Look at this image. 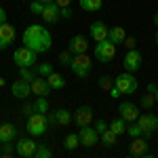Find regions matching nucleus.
<instances>
[{
	"instance_id": "f257e3e1",
	"label": "nucleus",
	"mask_w": 158,
	"mask_h": 158,
	"mask_svg": "<svg viewBox=\"0 0 158 158\" xmlns=\"http://www.w3.org/2000/svg\"><path fill=\"white\" fill-rule=\"evenodd\" d=\"M21 42H23V47L32 49L34 53H38V55H42V53L51 51V47H53V36H51V32L44 25L32 23L23 30Z\"/></svg>"
},
{
	"instance_id": "f03ea898",
	"label": "nucleus",
	"mask_w": 158,
	"mask_h": 158,
	"mask_svg": "<svg viewBox=\"0 0 158 158\" xmlns=\"http://www.w3.org/2000/svg\"><path fill=\"white\" fill-rule=\"evenodd\" d=\"M93 55H95V59L99 63H110V61L116 57V44L112 42V40H99L95 42V51H93Z\"/></svg>"
},
{
	"instance_id": "7ed1b4c3",
	"label": "nucleus",
	"mask_w": 158,
	"mask_h": 158,
	"mask_svg": "<svg viewBox=\"0 0 158 158\" xmlns=\"http://www.w3.org/2000/svg\"><path fill=\"white\" fill-rule=\"evenodd\" d=\"M114 86L118 89L120 95H133L135 91L139 89V82H137V78L131 72H127V74H118L114 78Z\"/></svg>"
},
{
	"instance_id": "20e7f679",
	"label": "nucleus",
	"mask_w": 158,
	"mask_h": 158,
	"mask_svg": "<svg viewBox=\"0 0 158 158\" xmlns=\"http://www.w3.org/2000/svg\"><path fill=\"white\" fill-rule=\"evenodd\" d=\"M70 70H72L78 78H86L91 70H93V59L86 55V53H80V55H74L72 63H70Z\"/></svg>"
},
{
	"instance_id": "39448f33",
	"label": "nucleus",
	"mask_w": 158,
	"mask_h": 158,
	"mask_svg": "<svg viewBox=\"0 0 158 158\" xmlns=\"http://www.w3.org/2000/svg\"><path fill=\"white\" fill-rule=\"evenodd\" d=\"M49 127V120H47V114H40V112H34L32 116H27V124H25V131L34 137H40L44 135Z\"/></svg>"
},
{
	"instance_id": "423d86ee",
	"label": "nucleus",
	"mask_w": 158,
	"mask_h": 158,
	"mask_svg": "<svg viewBox=\"0 0 158 158\" xmlns=\"http://www.w3.org/2000/svg\"><path fill=\"white\" fill-rule=\"evenodd\" d=\"M36 59H38V53H34V51L27 49V47H19V49H15V53H13V61H15L17 68H34Z\"/></svg>"
},
{
	"instance_id": "0eeeda50",
	"label": "nucleus",
	"mask_w": 158,
	"mask_h": 158,
	"mask_svg": "<svg viewBox=\"0 0 158 158\" xmlns=\"http://www.w3.org/2000/svg\"><path fill=\"white\" fill-rule=\"evenodd\" d=\"M135 122L141 127V131H143V137H146V139H150V137L158 131V116H156V114H139V118H137Z\"/></svg>"
},
{
	"instance_id": "6e6552de",
	"label": "nucleus",
	"mask_w": 158,
	"mask_h": 158,
	"mask_svg": "<svg viewBox=\"0 0 158 158\" xmlns=\"http://www.w3.org/2000/svg\"><path fill=\"white\" fill-rule=\"evenodd\" d=\"M141 53L137 49H129L127 51V55H124V59H122V65H124V72H131L135 74L139 68H141Z\"/></svg>"
},
{
	"instance_id": "1a4fd4ad",
	"label": "nucleus",
	"mask_w": 158,
	"mask_h": 158,
	"mask_svg": "<svg viewBox=\"0 0 158 158\" xmlns=\"http://www.w3.org/2000/svg\"><path fill=\"white\" fill-rule=\"evenodd\" d=\"M78 139H80V146L93 148V146L99 141V133L95 131V127H89V124H85V127H80V131H78Z\"/></svg>"
},
{
	"instance_id": "9d476101",
	"label": "nucleus",
	"mask_w": 158,
	"mask_h": 158,
	"mask_svg": "<svg viewBox=\"0 0 158 158\" xmlns=\"http://www.w3.org/2000/svg\"><path fill=\"white\" fill-rule=\"evenodd\" d=\"M15 38H17V32H15V27L11 23H0V51L9 49L13 42H15Z\"/></svg>"
},
{
	"instance_id": "9b49d317",
	"label": "nucleus",
	"mask_w": 158,
	"mask_h": 158,
	"mask_svg": "<svg viewBox=\"0 0 158 158\" xmlns=\"http://www.w3.org/2000/svg\"><path fill=\"white\" fill-rule=\"evenodd\" d=\"M36 141L34 139H30V137H21V139H17V143H15V152L19 154V156L23 158H32L34 156V152H36Z\"/></svg>"
},
{
	"instance_id": "f8f14e48",
	"label": "nucleus",
	"mask_w": 158,
	"mask_h": 158,
	"mask_svg": "<svg viewBox=\"0 0 158 158\" xmlns=\"http://www.w3.org/2000/svg\"><path fill=\"white\" fill-rule=\"evenodd\" d=\"M118 114H120V118H124L127 122H135L137 118H139V108L135 106V103H131V101H122L120 106H118Z\"/></svg>"
},
{
	"instance_id": "ddd939ff",
	"label": "nucleus",
	"mask_w": 158,
	"mask_h": 158,
	"mask_svg": "<svg viewBox=\"0 0 158 158\" xmlns=\"http://www.w3.org/2000/svg\"><path fill=\"white\" fill-rule=\"evenodd\" d=\"M30 89H32V93L36 97H49L51 95V86L44 76H34V80L30 82Z\"/></svg>"
},
{
	"instance_id": "4468645a",
	"label": "nucleus",
	"mask_w": 158,
	"mask_h": 158,
	"mask_svg": "<svg viewBox=\"0 0 158 158\" xmlns=\"http://www.w3.org/2000/svg\"><path fill=\"white\" fill-rule=\"evenodd\" d=\"M11 95L15 99H27L32 95V89H30V82L23 80V78H19V80H15L11 85Z\"/></svg>"
},
{
	"instance_id": "2eb2a0df",
	"label": "nucleus",
	"mask_w": 158,
	"mask_h": 158,
	"mask_svg": "<svg viewBox=\"0 0 158 158\" xmlns=\"http://www.w3.org/2000/svg\"><path fill=\"white\" fill-rule=\"evenodd\" d=\"M72 118L76 120L78 127L91 124V122H93V108H91V106H80V108H76V112L72 114Z\"/></svg>"
},
{
	"instance_id": "dca6fc26",
	"label": "nucleus",
	"mask_w": 158,
	"mask_h": 158,
	"mask_svg": "<svg viewBox=\"0 0 158 158\" xmlns=\"http://www.w3.org/2000/svg\"><path fill=\"white\" fill-rule=\"evenodd\" d=\"M68 51L74 53V55L86 53V51H89V40H86L85 36H80V34H76V36L70 38V42H68Z\"/></svg>"
},
{
	"instance_id": "f3484780",
	"label": "nucleus",
	"mask_w": 158,
	"mask_h": 158,
	"mask_svg": "<svg viewBox=\"0 0 158 158\" xmlns=\"http://www.w3.org/2000/svg\"><path fill=\"white\" fill-rule=\"evenodd\" d=\"M42 19H44V23H57L61 19V15H59V6L55 4V2H51V4H44V9H42V15H40Z\"/></svg>"
},
{
	"instance_id": "a211bd4d",
	"label": "nucleus",
	"mask_w": 158,
	"mask_h": 158,
	"mask_svg": "<svg viewBox=\"0 0 158 158\" xmlns=\"http://www.w3.org/2000/svg\"><path fill=\"white\" fill-rule=\"evenodd\" d=\"M108 25L103 23V21H95V23H91V27H89V36L93 38L95 42H99V40H106L108 38Z\"/></svg>"
},
{
	"instance_id": "6ab92c4d",
	"label": "nucleus",
	"mask_w": 158,
	"mask_h": 158,
	"mask_svg": "<svg viewBox=\"0 0 158 158\" xmlns=\"http://www.w3.org/2000/svg\"><path fill=\"white\" fill-rule=\"evenodd\" d=\"M146 152H148V139L146 137H133V141L129 146V154L139 158V156H143Z\"/></svg>"
},
{
	"instance_id": "aec40b11",
	"label": "nucleus",
	"mask_w": 158,
	"mask_h": 158,
	"mask_svg": "<svg viewBox=\"0 0 158 158\" xmlns=\"http://www.w3.org/2000/svg\"><path fill=\"white\" fill-rule=\"evenodd\" d=\"M17 139V129L13 122H2L0 124V146L4 141H15Z\"/></svg>"
},
{
	"instance_id": "412c9836",
	"label": "nucleus",
	"mask_w": 158,
	"mask_h": 158,
	"mask_svg": "<svg viewBox=\"0 0 158 158\" xmlns=\"http://www.w3.org/2000/svg\"><path fill=\"white\" fill-rule=\"evenodd\" d=\"M124 38H127V32H124V27H120V25H114V27L108 30V40H112L116 47H120L122 42H124Z\"/></svg>"
},
{
	"instance_id": "4be33fe9",
	"label": "nucleus",
	"mask_w": 158,
	"mask_h": 158,
	"mask_svg": "<svg viewBox=\"0 0 158 158\" xmlns=\"http://www.w3.org/2000/svg\"><path fill=\"white\" fill-rule=\"evenodd\" d=\"M53 116H55V127H65V124H70L72 122V112L65 108H59L53 112Z\"/></svg>"
},
{
	"instance_id": "5701e85b",
	"label": "nucleus",
	"mask_w": 158,
	"mask_h": 158,
	"mask_svg": "<svg viewBox=\"0 0 158 158\" xmlns=\"http://www.w3.org/2000/svg\"><path fill=\"white\" fill-rule=\"evenodd\" d=\"M47 82H49L51 91H61V89H65V78L57 72L49 74V76H47Z\"/></svg>"
},
{
	"instance_id": "b1692460",
	"label": "nucleus",
	"mask_w": 158,
	"mask_h": 158,
	"mask_svg": "<svg viewBox=\"0 0 158 158\" xmlns=\"http://www.w3.org/2000/svg\"><path fill=\"white\" fill-rule=\"evenodd\" d=\"M108 129H110V131H114V133L120 137V135L127 131V120H124V118H114L112 122H108Z\"/></svg>"
},
{
	"instance_id": "393cba45",
	"label": "nucleus",
	"mask_w": 158,
	"mask_h": 158,
	"mask_svg": "<svg viewBox=\"0 0 158 158\" xmlns=\"http://www.w3.org/2000/svg\"><path fill=\"white\" fill-rule=\"evenodd\" d=\"M99 137H101V143H103V146H108V148H112L116 141H118V135L114 133V131H110V129L101 131V133H99Z\"/></svg>"
},
{
	"instance_id": "a878e982",
	"label": "nucleus",
	"mask_w": 158,
	"mask_h": 158,
	"mask_svg": "<svg viewBox=\"0 0 158 158\" xmlns=\"http://www.w3.org/2000/svg\"><path fill=\"white\" fill-rule=\"evenodd\" d=\"M80 2V6H82V11L86 13H95L101 9V4H103V0H78Z\"/></svg>"
},
{
	"instance_id": "bb28decb",
	"label": "nucleus",
	"mask_w": 158,
	"mask_h": 158,
	"mask_svg": "<svg viewBox=\"0 0 158 158\" xmlns=\"http://www.w3.org/2000/svg\"><path fill=\"white\" fill-rule=\"evenodd\" d=\"M80 146V139H78V133H70L65 135V139H63V148L68 150V152H72L76 148Z\"/></svg>"
},
{
	"instance_id": "cd10ccee",
	"label": "nucleus",
	"mask_w": 158,
	"mask_h": 158,
	"mask_svg": "<svg viewBox=\"0 0 158 158\" xmlns=\"http://www.w3.org/2000/svg\"><path fill=\"white\" fill-rule=\"evenodd\" d=\"M124 133L129 135L131 139L133 137H143V131H141V127L137 124V122H127V131Z\"/></svg>"
},
{
	"instance_id": "c85d7f7f",
	"label": "nucleus",
	"mask_w": 158,
	"mask_h": 158,
	"mask_svg": "<svg viewBox=\"0 0 158 158\" xmlns=\"http://www.w3.org/2000/svg\"><path fill=\"white\" fill-rule=\"evenodd\" d=\"M34 72H36V76H49V74H53L55 70H53V65L51 63H47V61H42V63H38L36 68H34Z\"/></svg>"
},
{
	"instance_id": "c756f323",
	"label": "nucleus",
	"mask_w": 158,
	"mask_h": 158,
	"mask_svg": "<svg viewBox=\"0 0 158 158\" xmlns=\"http://www.w3.org/2000/svg\"><path fill=\"white\" fill-rule=\"evenodd\" d=\"M34 108H36V112H40V114H47L49 112V101H47V97H38L36 101H34Z\"/></svg>"
},
{
	"instance_id": "7c9ffc66",
	"label": "nucleus",
	"mask_w": 158,
	"mask_h": 158,
	"mask_svg": "<svg viewBox=\"0 0 158 158\" xmlns=\"http://www.w3.org/2000/svg\"><path fill=\"white\" fill-rule=\"evenodd\" d=\"M72 59H74V53H70L68 49H65V51H61V53H59V63L63 65V68H70Z\"/></svg>"
},
{
	"instance_id": "2f4dec72",
	"label": "nucleus",
	"mask_w": 158,
	"mask_h": 158,
	"mask_svg": "<svg viewBox=\"0 0 158 158\" xmlns=\"http://www.w3.org/2000/svg\"><path fill=\"white\" fill-rule=\"evenodd\" d=\"M53 156V150L47 146H36V152H34V158H51Z\"/></svg>"
},
{
	"instance_id": "473e14b6",
	"label": "nucleus",
	"mask_w": 158,
	"mask_h": 158,
	"mask_svg": "<svg viewBox=\"0 0 158 158\" xmlns=\"http://www.w3.org/2000/svg\"><path fill=\"white\" fill-rule=\"evenodd\" d=\"M156 103V97H154V93H146L143 97H141V101H139V106L141 108H146V110H150L152 106Z\"/></svg>"
},
{
	"instance_id": "72a5a7b5",
	"label": "nucleus",
	"mask_w": 158,
	"mask_h": 158,
	"mask_svg": "<svg viewBox=\"0 0 158 158\" xmlns=\"http://www.w3.org/2000/svg\"><path fill=\"white\" fill-rule=\"evenodd\" d=\"M97 85H99V89H101V91H108V93H110V89L114 86V80H112L110 76H101V78L97 80Z\"/></svg>"
},
{
	"instance_id": "f704fd0d",
	"label": "nucleus",
	"mask_w": 158,
	"mask_h": 158,
	"mask_svg": "<svg viewBox=\"0 0 158 158\" xmlns=\"http://www.w3.org/2000/svg\"><path fill=\"white\" fill-rule=\"evenodd\" d=\"M34 76H36V72H34L32 68H19V78H23V80H27V82H32Z\"/></svg>"
},
{
	"instance_id": "c9c22d12",
	"label": "nucleus",
	"mask_w": 158,
	"mask_h": 158,
	"mask_svg": "<svg viewBox=\"0 0 158 158\" xmlns=\"http://www.w3.org/2000/svg\"><path fill=\"white\" fill-rule=\"evenodd\" d=\"M13 152H15V143H13V141H4V143H2V152H0V156L9 158Z\"/></svg>"
},
{
	"instance_id": "e433bc0d",
	"label": "nucleus",
	"mask_w": 158,
	"mask_h": 158,
	"mask_svg": "<svg viewBox=\"0 0 158 158\" xmlns=\"http://www.w3.org/2000/svg\"><path fill=\"white\" fill-rule=\"evenodd\" d=\"M42 9H44V4L40 0H32L30 2V13L32 15H42Z\"/></svg>"
},
{
	"instance_id": "4c0bfd02",
	"label": "nucleus",
	"mask_w": 158,
	"mask_h": 158,
	"mask_svg": "<svg viewBox=\"0 0 158 158\" xmlns=\"http://www.w3.org/2000/svg\"><path fill=\"white\" fill-rule=\"evenodd\" d=\"M21 112H23V116L27 118V116H32V114L36 112V108H34V103H23V108H21Z\"/></svg>"
},
{
	"instance_id": "58836bf2",
	"label": "nucleus",
	"mask_w": 158,
	"mask_h": 158,
	"mask_svg": "<svg viewBox=\"0 0 158 158\" xmlns=\"http://www.w3.org/2000/svg\"><path fill=\"white\" fill-rule=\"evenodd\" d=\"M122 44L127 47V51H129V49H135V47H137V40H135V36H127Z\"/></svg>"
},
{
	"instance_id": "ea45409f",
	"label": "nucleus",
	"mask_w": 158,
	"mask_h": 158,
	"mask_svg": "<svg viewBox=\"0 0 158 158\" xmlns=\"http://www.w3.org/2000/svg\"><path fill=\"white\" fill-rule=\"evenodd\" d=\"M59 15L63 17V19H70V17L74 15V11L70 9V6H61V9H59Z\"/></svg>"
},
{
	"instance_id": "a19ab883",
	"label": "nucleus",
	"mask_w": 158,
	"mask_h": 158,
	"mask_svg": "<svg viewBox=\"0 0 158 158\" xmlns=\"http://www.w3.org/2000/svg\"><path fill=\"white\" fill-rule=\"evenodd\" d=\"M106 129H108V122L103 120V118H99V120L95 122V131H97V133H101V131H106Z\"/></svg>"
},
{
	"instance_id": "79ce46f5",
	"label": "nucleus",
	"mask_w": 158,
	"mask_h": 158,
	"mask_svg": "<svg viewBox=\"0 0 158 158\" xmlns=\"http://www.w3.org/2000/svg\"><path fill=\"white\" fill-rule=\"evenodd\" d=\"M55 4H57V6H70V4H72V0H55Z\"/></svg>"
},
{
	"instance_id": "37998d69",
	"label": "nucleus",
	"mask_w": 158,
	"mask_h": 158,
	"mask_svg": "<svg viewBox=\"0 0 158 158\" xmlns=\"http://www.w3.org/2000/svg\"><path fill=\"white\" fill-rule=\"evenodd\" d=\"M156 89H158V85H154V82H150V85L146 86V91H148V93H156Z\"/></svg>"
},
{
	"instance_id": "c03bdc74",
	"label": "nucleus",
	"mask_w": 158,
	"mask_h": 158,
	"mask_svg": "<svg viewBox=\"0 0 158 158\" xmlns=\"http://www.w3.org/2000/svg\"><path fill=\"white\" fill-rule=\"evenodd\" d=\"M4 21H6V11L0 6V23H4Z\"/></svg>"
},
{
	"instance_id": "a18cd8bd",
	"label": "nucleus",
	"mask_w": 158,
	"mask_h": 158,
	"mask_svg": "<svg viewBox=\"0 0 158 158\" xmlns=\"http://www.w3.org/2000/svg\"><path fill=\"white\" fill-rule=\"evenodd\" d=\"M152 23H154V25H156V27H158V11L154 13V17H152Z\"/></svg>"
},
{
	"instance_id": "49530a36",
	"label": "nucleus",
	"mask_w": 158,
	"mask_h": 158,
	"mask_svg": "<svg viewBox=\"0 0 158 158\" xmlns=\"http://www.w3.org/2000/svg\"><path fill=\"white\" fill-rule=\"evenodd\" d=\"M4 85H6V80H4V78H0V89H2Z\"/></svg>"
},
{
	"instance_id": "de8ad7c7",
	"label": "nucleus",
	"mask_w": 158,
	"mask_h": 158,
	"mask_svg": "<svg viewBox=\"0 0 158 158\" xmlns=\"http://www.w3.org/2000/svg\"><path fill=\"white\" fill-rule=\"evenodd\" d=\"M42 4H51V2H55V0H40Z\"/></svg>"
},
{
	"instance_id": "09e8293b",
	"label": "nucleus",
	"mask_w": 158,
	"mask_h": 158,
	"mask_svg": "<svg viewBox=\"0 0 158 158\" xmlns=\"http://www.w3.org/2000/svg\"><path fill=\"white\" fill-rule=\"evenodd\" d=\"M154 40H156V44H158V32H156V34H154Z\"/></svg>"
},
{
	"instance_id": "8fccbe9b",
	"label": "nucleus",
	"mask_w": 158,
	"mask_h": 158,
	"mask_svg": "<svg viewBox=\"0 0 158 158\" xmlns=\"http://www.w3.org/2000/svg\"><path fill=\"white\" fill-rule=\"evenodd\" d=\"M154 97H156V101H158V89H156V93H154Z\"/></svg>"
}]
</instances>
